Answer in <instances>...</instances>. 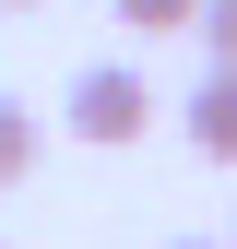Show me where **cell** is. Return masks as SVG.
Returning <instances> with one entry per match:
<instances>
[{
  "instance_id": "cell-1",
  "label": "cell",
  "mask_w": 237,
  "mask_h": 249,
  "mask_svg": "<svg viewBox=\"0 0 237 249\" xmlns=\"http://www.w3.org/2000/svg\"><path fill=\"white\" fill-rule=\"evenodd\" d=\"M59 119H71V142H95V154H118V142H142V131H154V83H142L131 71V59H95V71H71V107H59Z\"/></svg>"
},
{
  "instance_id": "cell-2",
  "label": "cell",
  "mask_w": 237,
  "mask_h": 249,
  "mask_svg": "<svg viewBox=\"0 0 237 249\" xmlns=\"http://www.w3.org/2000/svg\"><path fill=\"white\" fill-rule=\"evenodd\" d=\"M178 119H190V154L237 166V71H225V59H214V71L190 83V107H178Z\"/></svg>"
},
{
  "instance_id": "cell-3",
  "label": "cell",
  "mask_w": 237,
  "mask_h": 249,
  "mask_svg": "<svg viewBox=\"0 0 237 249\" xmlns=\"http://www.w3.org/2000/svg\"><path fill=\"white\" fill-rule=\"evenodd\" d=\"M36 154H48V119L24 107V95H0V190H24V178H36Z\"/></svg>"
},
{
  "instance_id": "cell-4",
  "label": "cell",
  "mask_w": 237,
  "mask_h": 249,
  "mask_svg": "<svg viewBox=\"0 0 237 249\" xmlns=\"http://www.w3.org/2000/svg\"><path fill=\"white\" fill-rule=\"evenodd\" d=\"M190 12H202V0H118L131 36H190Z\"/></svg>"
},
{
  "instance_id": "cell-5",
  "label": "cell",
  "mask_w": 237,
  "mask_h": 249,
  "mask_svg": "<svg viewBox=\"0 0 237 249\" xmlns=\"http://www.w3.org/2000/svg\"><path fill=\"white\" fill-rule=\"evenodd\" d=\"M190 36H202V59H225V71H237V0H202Z\"/></svg>"
},
{
  "instance_id": "cell-6",
  "label": "cell",
  "mask_w": 237,
  "mask_h": 249,
  "mask_svg": "<svg viewBox=\"0 0 237 249\" xmlns=\"http://www.w3.org/2000/svg\"><path fill=\"white\" fill-rule=\"evenodd\" d=\"M166 249H237V237H166Z\"/></svg>"
},
{
  "instance_id": "cell-7",
  "label": "cell",
  "mask_w": 237,
  "mask_h": 249,
  "mask_svg": "<svg viewBox=\"0 0 237 249\" xmlns=\"http://www.w3.org/2000/svg\"><path fill=\"white\" fill-rule=\"evenodd\" d=\"M0 12H36V0H0Z\"/></svg>"
}]
</instances>
